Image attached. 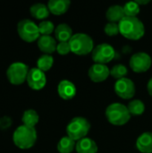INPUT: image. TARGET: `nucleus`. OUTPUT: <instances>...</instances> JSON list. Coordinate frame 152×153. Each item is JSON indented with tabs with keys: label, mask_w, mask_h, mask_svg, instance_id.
Segmentation results:
<instances>
[{
	"label": "nucleus",
	"mask_w": 152,
	"mask_h": 153,
	"mask_svg": "<svg viewBox=\"0 0 152 153\" xmlns=\"http://www.w3.org/2000/svg\"><path fill=\"white\" fill-rule=\"evenodd\" d=\"M108 122L114 126H124L131 118V114L126 106L121 103H112L106 109Z\"/></svg>",
	"instance_id": "obj_3"
},
{
	"label": "nucleus",
	"mask_w": 152,
	"mask_h": 153,
	"mask_svg": "<svg viewBox=\"0 0 152 153\" xmlns=\"http://www.w3.org/2000/svg\"><path fill=\"white\" fill-rule=\"evenodd\" d=\"M14 144L22 149L28 150L34 146L37 141V132L33 127H29L24 125L18 126L13 135Z\"/></svg>",
	"instance_id": "obj_2"
},
{
	"label": "nucleus",
	"mask_w": 152,
	"mask_h": 153,
	"mask_svg": "<svg viewBox=\"0 0 152 153\" xmlns=\"http://www.w3.org/2000/svg\"><path fill=\"white\" fill-rule=\"evenodd\" d=\"M123 7L125 16L128 17H136L137 14L140 13V5L137 4L136 1L128 2Z\"/></svg>",
	"instance_id": "obj_25"
},
{
	"label": "nucleus",
	"mask_w": 152,
	"mask_h": 153,
	"mask_svg": "<svg viewBox=\"0 0 152 153\" xmlns=\"http://www.w3.org/2000/svg\"><path fill=\"white\" fill-rule=\"evenodd\" d=\"M75 150L77 153H97L98 146L94 140L85 137L76 143Z\"/></svg>",
	"instance_id": "obj_16"
},
{
	"label": "nucleus",
	"mask_w": 152,
	"mask_h": 153,
	"mask_svg": "<svg viewBox=\"0 0 152 153\" xmlns=\"http://www.w3.org/2000/svg\"><path fill=\"white\" fill-rule=\"evenodd\" d=\"M115 91L117 96L124 100H130L135 94V85L128 78H122L116 82Z\"/></svg>",
	"instance_id": "obj_10"
},
{
	"label": "nucleus",
	"mask_w": 152,
	"mask_h": 153,
	"mask_svg": "<svg viewBox=\"0 0 152 153\" xmlns=\"http://www.w3.org/2000/svg\"><path fill=\"white\" fill-rule=\"evenodd\" d=\"M71 2L69 0H50L47 4L49 12L55 15H61L67 12Z\"/></svg>",
	"instance_id": "obj_17"
},
{
	"label": "nucleus",
	"mask_w": 152,
	"mask_h": 153,
	"mask_svg": "<svg viewBox=\"0 0 152 153\" xmlns=\"http://www.w3.org/2000/svg\"><path fill=\"white\" fill-rule=\"evenodd\" d=\"M105 33L108 36H116L120 33L119 25L116 22H108L105 26Z\"/></svg>",
	"instance_id": "obj_28"
},
{
	"label": "nucleus",
	"mask_w": 152,
	"mask_h": 153,
	"mask_svg": "<svg viewBox=\"0 0 152 153\" xmlns=\"http://www.w3.org/2000/svg\"><path fill=\"white\" fill-rule=\"evenodd\" d=\"M147 89H148V92H149V94H150L151 96H152V77L150 79V81L148 82Z\"/></svg>",
	"instance_id": "obj_31"
},
{
	"label": "nucleus",
	"mask_w": 152,
	"mask_h": 153,
	"mask_svg": "<svg viewBox=\"0 0 152 153\" xmlns=\"http://www.w3.org/2000/svg\"><path fill=\"white\" fill-rule=\"evenodd\" d=\"M17 32L20 38L26 42H33L40 37L39 26L29 19H23L18 22Z\"/></svg>",
	"instance_id": "obj_6"
},
{
	"label": "nucleus",
	"mask_w": 152,
	"mask_h": 153,
	"mask_svg": "<svg viewBox=\"0 0 152 153\" xmlns=\"http://www.w3.org/2000/svg\"><path fill=\"white\" fill-rule=\"evenodd\" d=\"M127 68L125 65H121V64H118V65H116L112 67V69L110 70V74L119 80V79H122V78H125V75L127 74Z\"/></svg>",
	"instance_id": "obj_26"
},
{
	"label": "nucleus",
	"mask_w": 152,
	"mask_h": 153,
	"mask_svg": "<svg viewBox=\"0 0 152 153\" xmlns=\"http://www.w3.org/2000/svg\"><path fill=\"white\" fill-rule=\"evenodd\" d=\"M12 119L9 117H3L0 118V128L2 130L8 129L12 126Z\"/></svg>",
	"instance_id": "obj_30"
},
{
	"label": "nucleus",
	"mask_w": 152,
	"mask_h": 153,
	"mask_svg": "<svg viewBox=\"0 0 152 153\" xmlns=\"http://www.w3.org/2000/svg\"><path fill=\"white\" fill-rule=\"evenodd\" d=\"M57 92L63 100H68L75 96L76 87L72 82L68 80H63L58 83Z\"/></svg>",
	"instance_id": "obj_13"
},
{
	"label": "nucleus",
	"mask_w": 152,
	"mask_h": 153,
	"mask_svg": "<svg viewBox=\"0 0 152 153\" xmlns=\"http://www.w3.org/2000/svg\"><path fill=\"white\" fill-rule=\"evenodd\" d=\"M26 81L29 87L35 91H39L43 89L47 83V78L45 73L37 67L30 69Z\"/></svg>",
	"instance_id": "obj_11"
},
{
	"label": "nucleus",
	"mask_w": 152,
	"mask_h": 153,
	"mask_svg": "<svg viewBox=\"0 0 152 153\" xmlns=\"http://www.w3.org/2000/svg\"><path fill=\"white\" fill-rule=\"evenodd\" d=\"M116 51L114 48L108 43H101L96 46L92 51V59L97 64H107L113 60Z\"/></svg>",
	"instance_id": "obj_8"
},
{
	"label": "nucleus",
	"mask_w": 152,
	"mask_h": 153,
	"mask_svg": "<svg viewBox=\"0 0 152 153\" xmlns=\"http://www.w3.org/2000/svg\"><path fill=\"white\" fill-rule=\"evenodd\" d=\"M54 64V58L50 55L44 54L37 60V68L41 70L42 72L48 71Z\"/></svg>",
	"instance_id": "obj_23"
},
{
	"label": "nucleus",
	"mask_w": 152,
	"mask_h": 153,
	"mask_svg": "<svg viewBox=\"0 0 152 153\" xmlns=\"http://www.w3.org/2000/svg\"><path fill=\"white\" fill-rule=\"evenodd\" d=\"M136 147L142 153H152V132L141 134L136 141Z\"/></svg>",
	"instance_id": "obj_15"
},
{
	"label": "nucleus",
	"mask_w": 152,
	"mask_h": 153,
	"mask_svg": "<svg viewBox=\"0 0 152 153\" xmlns=\"http://www.w3.org/2000/svg\"><path fill=\"white\" fill-rule=\"evenodd\" d=\"M39 117L38 113L33 109H28L24 111L22 117V121L24 126L33 128H35V126L39 123Z\"/></svg>",
	"instance_id": "obj_22"
},
{
	"label": "nucleus",
	"mask_w": 152,
	"mask_h": 153,
	"mask_svg": "<svg viewBox=\"0 0 152 153\" xmlns=\"http://www.w3.org/2000/svg\"><path fill=\"white\" fill-rule=\"evenodd\" d=\"M120 33L126 39L137 40L142 39L145 33V27L142 22L137 17L125 16L119 22Z\"/></svg>",
	"instance_id": "obj_1"
},
{
	"label": "nucleus",
	"mask_w": 152,
	"mask_h": 153,
	"mask_svg": "<svg viewBox=\"0 0 152 153\" xmlns=\"http://www.w3.org/2000/svg\"><path fill=\"white\" fill-rule=\"evenodd\" d=\"M56 41L50 35H41L38 39V47L43 53L49 55L56 50Z\"/></svg>",
	"instance_id": "obj_14"
},
{
	"label": "nucleus",
	"mask_w": 152,
	"mask_h": 153,
	"mask_svg": "<svg viewBox=\"0 0 152 153\" xmlns=\"http://www.w3.org/2000/svg\"><path fill=\"white\" fill-rule=\"evenodd\" d=\"M39 30L41 35H50L55 30V26L50 21H43L39 25Z\"/></svg>",
	"instance_id": "obj_27"
},
{
	"label": "nucleus",
	"mask_w": 152,
	"mask_h": 153,
	"mask_svg": "<svg viewBox=\"0 0 152 153\" xmlns=\"http://www.w3.org/2000/svg\"><path fill=\"white\" fill-rule=\"evenodd\" d=\"M152 60L151 56L144 52H138L130 58V67L135 73H145L151 66Z\"/></svg>",
	"instance_id": "obj_9"
},
{
	"label": "nucleus",
	"mask_w": 152,
	"mask_h": 153,
	"mask_svg": "<svg viewBox=\"0 0 152 153\" xmlns=\"http://www.w3.org/2000/svg\"><path fill=\"white\" fill-rule=\"evenodd\" d=\"M137 2V4L140 5V4H149L150 3V1L149 0H146V1H140V0H138V1H136Z\"/></svg>",
	"instance_id": "obj_32"
},
{
	"label": "nucleus",
	"mask_w": 152,
	"mask_h": 153,
	"mask_svg": "<svg viewBox=\"0 0 152 153\" xmlns=\"http://www.w3.org/2000/svg\"><path fill=\"white\" fill-rule=\"evenodd\" d=\"M71 51L79 56H84L93 51V39L85 33H76L72 36L69 40Z\"/></svg>",
	"instance_id": "obj_4"
},
{
	"label": "nucleus",
	"mask_w": 152,
	"mask_h": 153,
	"mask_svg": "<svg viewBox=\"0 0 152 153\" xmlns=\"http://www.w3.org/2000/svg\"><path fill=\"white\" fill-rule=\"evenodd\" d=\"M29 71L28 65L24 63L14 62L7 68L6 76L10 83L13 85H20L27 80Z\"/></svg>",
	"instance_id": "obj_7"
},
{
	"label": "nucleus",
	"mask_w": 152,
	"mask_h": 153,
	"mask_svg": "<svg viewBox=\"0 0 152 153\" xmlns=\"http://www.w3.org/2000/svg\"><path fill=\"white\" fill-rule=\"evenodd\" d=\"M55 36L59 42L69 41L73 36V30L68 24L60 23L55 29Z\"/></svg>",
	"instance_id": "obj_19"
},
{
	"label": "nucleus",
	"mask_w": 152,
	"mask_h": 153,
	"mask_svg": "<svg viewBox=\"0 0 152 153\" xmlns=\"http://www.w3.org/2000/svg\"><path fill=\"white\" fill-rule=\"evenodd\" d=\"M30 12L31 16H33L38 20H44L47 18L50 13L47 5L41 3H37L32 4L30 8Z\"/></svg>",
	"instance_id": "obj_20"
},
{
	"label": "nucleus",
	"mask_w": 152,
	"mask_h": 153,
	"mask_svg": "<svg viewBox=\"0 0 152 153\" xmlns=\"http://www.w3.org/2000/svg\"><path fill=\"white\" fill-rule=\"evenodd\" d=\"M127 108L131 115L141 116L145 110V105L141 100H133L129 102Z\"/></svg>",
	"instance_id": "obj_24"
},
{
	"label": "nucleus",
	"mask_w": 152,
	"mask_h": 153,
	"mask_svg": "<svg viewBox=\"0 0 152 153\" xmlns=\"http://www.w3.org/2000/svg\"><path fill=\"white\" fill-rule=\"evenodd\" d=\"M125 16L124 7L118 4L111 5L106 13V17L109 21V22H116L118 23Z\"/></svg>",
	"instance_id": "obj_18"
},
{
	"label": "nucleus",
	"mask_w": 152,
	"mask_h": 153,
	"mask_svg": "<svg viewBox=\"0 0 152 153\" xmlns=\"http://www.w3.org/2000/svg\"><path fill=\"white\" fill-rule=\"evenodd\" d=\"M56 51L60 55H67L71 51V47L69 41L59 42L56 46Z\"/></svg>",
	"instance_id": "obj_29"
},
{
	"label": "nucleus",
	"mask_w": 152,
	"mask_h": 153,
	"mask_svg": "<svg viewBox=\"0 0 152 153\" xmlns=\"http://www.w3.org/2000/svg\"><path fill=\"white\" fill-rule=\"evenodd\" d=\"M76 147V143L68 136H64L57 143V151L60 153H71Z\"/></svg>",
	"instance_id": "obj_21"
},
{
	"label": "nucleus",
	"mask_w": 152,
	"mask_h": 153,
	"mask_svg": "<svg viewBox=\"0 0 152 153\" xmlns=\"http://www.w3.org/2000/svg\"><path fill=\"white\" fill-rule=\"evenodd\" d=\"M88 74L92 82H101L108 79V75L110 74V70L106 65L95 63L90 67Z\"/></svg>",
	"instance_id": "obj_12"
},
{
	"label": "nucleus",
	"mask_w": 152,
	"mask_h": 153,
	"mask_svg": "<svg viewBox=\"0 0 152 153\" xmlns=\"http://www.w3.org/2000/svg\"><path fill=\"white\" fill-rule=\"evenodd\" d=\"M90 129V122L82 117L73 118L66 126L67 136L73 141H80L86 137Z\"/></svg>",
	"instance_id": "obj_5"
}]
</instances>
